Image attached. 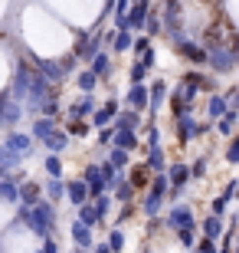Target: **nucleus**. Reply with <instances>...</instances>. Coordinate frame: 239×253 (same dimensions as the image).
<instances>
[{"instance_id":"nucleus-1","label":"nucleus","mask_w":239,"mask_h":253,"mask_svg":"<svg viewBox=\"0 0 239 253\" xmlns=\"http://www.w3.org/2000/svg\"><path fill=\"white\" fill-rule=\"evenodd\" d=\"M10 95H13L23 109H30V115H36L39 105L46 102L49 95H56V85H49L33 66L17 63V69H13V83H10Z\"/></svg>"},{"instance_id":"nucleus-2","label":"nucleus","mask_w":239,"mask_h":253,"mask_svg":"<svg viewBox=\"0 0 239 253\" xmlns=\"http://www.w3.org/2000/svg\"><path fill=\"white\" fill-rule=\"evenodd\" d=\"M17 214H20V220H23L33 234H39V237L53 234V227H56V204H49L46 197H43L39 204H33V207L17 204Z\"/></svg>"},{"instance_id":"nucleus-3","label":"nucleus","mask_w":239,"mask_h":253,"mask_svg":"<svg viewBox=\"0 0 239 253\" xmlns=\"http://www.w3.org/2000/svg\"><path fill=\"white\" fill-rule=\"evenodd\" d=\"M206 49V63L216 76H230L233 69H236V37L230 33V43H213V46H203Z\"/></svg>"},{"instance_id":"nucleus-4","label":"nucleus","mask_w":239,"mask_h":253,"mask_svg":"<svg viewBox=\"0 0 239 253\" xmlns=\"http://www.w3.org/2000/svg\"><path fill=\"white\" fill-rule=\"evenodd\" d=\"M20 119H23V105L10 95V85L0 89V131H13Z\"/></svg>"},{"instance_id":"nucleus-5","label":"nucleus","mask_w":239,"mask_h":253,"mask_svg":"<svg viewBox=\"0 0 239 253\" xmlns=\"http://www.w3.org/2000/svg\"><path fill=\"white\" fill-rule=\"evenodd\" d=\"M213 131V122H197L193 115H177V141L180 145H190V141L203 138Z\"/></svg>"},{"instance_id":"nucleus-6","label":"nucleus","mask_w":239,"mask_h":253,"mask_svg":"<svg viewBox=\"0 0 239 253\" xmlns=\"http://www.w3.org/2000/svg\"><path fill=\"white\" fill-rule=\"evenodd\" d=\"M164 174H167V184H171V191H167V197H180L184 194V188L190 184V165L187 161H174V165H167L164 168Z\"/></svg>"},{"instance_id":"nucleus-7","label":"nucleus","mask_w":239,"mask_h":253,"mask_svg":"<svg viewBox=\"0 0 239 253\" xmlns=\"http://www.w3.org/2000/svg\"><path fill=\"white\" fill-rule=\"evenodd\" d=\"M3 148H10V151H17L20 158L27 161L30 155H33V151H36V141L30 138L27 131H17V128H13V131H3Z\"/></svg>"},{"instance_id":"nucleus-8","label":"nucleus","mask_w":239,"mask_h":253,"mask_svg":"<svg viewBox=\"0 0 239 253\" xmlns=\"http://www.w3.org/2000/svg\"><path fill=\"white\" fill-rule=\"evenodd\" d=\"M171 95V109H174V115H190L193 112V99H197V89H190L187 83H180Z\"/></svg>"},{"instance_id":"nucleus-9","label":"nucleus","mask_w":239,"mask_h":253,"mask_svg":"<svg viewBox=\"0 0 239 253\" xmlns=\"http://www.w3.org/2000/svg\"><path fill=\"white\" fill-rule=\"evenodd\" d=\"M164 224L171 227V230H193V211H190V204L177 201V204L171 207V214H167Z\"/></svg>"},{"instance_id":"nucleus-10","label":"nucleus","mask_w":239,"mask_h":253,"mask_svg":"<svg viewBox=\"0 0 239 253\" xmlns=\"http://www.w3.org/2000/svg\"><path fill=\"white\" fill-rule=\"evenodd\" d=\"M95 53H102V37H89V30H82V33H79V43H75V49H72V56L79 59V63H89Z\"/></svg>"},{"instance_id":"nucleus-11","label":"nucleus","mask_w":239,"mask_h":253,"mask_svg":"<svg viewBox=\"0 0 239 253\" xmlns=\"http://www.w3.org/2000/svg\"><path fill=\"white\" fill-rule=\"evenodd\" d=\"M20 181H23V174H0V201L10 207L20 204Z\"/></svg>"},{"instance_id":"nucleus-12","label":"nucleus","mask_w":239,"mask_h":253,"mask_svg":"<svg viewBox=\"0 0 239 253\" xmlns=\"http://www.w3.org/2000/svg\"><path fill=\"white\" fill-rule=\"evenodd\" d=\"M167 83L164 79H154V83L147 85V112H151V122H154V115L164 109V102H167Z\"/></svg>"},{"instance_id":"nucleus-13","label":"nucleus","mask_w":239,"mask_h":253,"mask_svg":"<svg viewBox=\"0 0 239 253\" xmlns=\"http://www.w3.org/2000/svg\"><path fill=\"white\" fill-rule=\"evenodd\" d=\"M118 99H108V102L105 105H95V112L89 115V125H92V128H105V125H111V119H115V115H118Z\"/></svg>"},{"instance_id":"nucleus-14","label":"nucleus","mask_w":239,"mask_h":253,"mask_svg":"<svg viewBox=\"0 0 239 253\" xmlns=\"http://www.w3.org/2000/svg\"><path fill=\"white\" fill-rule=\"evenodd\" d=\"M79 178H82L85 191H89V201H92V197H99V194H105V181H102V174H99V165H95V161H92V165H85Z\"/></svg>"},{"instance_id":"nucleus-15","label":"nucleus","mask_w":239,"mask_h":253,"mask_svg":"<svg viewBox=\"0 0 239 253\" xmlns=\"http://www.w3.org/2000/svg\"><path fill=\"white\" fill-rule=\"evenodd\" d=\"M174 43H177V53H180V56H187L193 66H203V63H206V49H203L200 43H193V40H184V37L174 40Z\"/></svg>"},{"instance_id":"nucleus-16","label":"nucleus","mask_w":239,"mask_h":253,"mask_svg":"<svg viewBox=\"0 0 239 253\" xmlns=\"http://www.w3.org/2000/svg\"><path fill=\"white\" fill-rule=\"evenodd\" d=\"M95 105H99V102H95V95L92 92H82L72 105H69V119H82V122H89V115L95 112Z\"/></svg>"},{"instance_id":"nucleus-17","label":"nucleus","mask_w":239,"mask_h":253,"mask_svg":"<svg viewBox=\"0 0 239 253\" xmlns=\"http://www.w3.org/2000/svg\"><path fill=\"white\" fill-rule=\"evenodd\" d=\"M121 102H125V109H135V112L144 115V112H147V85H144V83H141V85H131Z\"/></svg>"},{"instance_id":"nucleus-18","label":"nucleus","mask_w":239,"mask_h":253,"mask_svg":"<svg viewBox=\"0 0 239 253\" xmlns=\"http://www.w3.org/2000/svg\"><path fill=\"white\" fill-rule=\"evenodd\" d=\"M36 73L46 79L49 85H59L66 79V73H63V66H59V59H36Z\"/></svg>"},{"instance_id":"nucleus-19","label":"nucleus","mask_w":239,"mask_h":253,"mask_svg":"<svg viewBox=\"0 0 239 253\" xmlns=\"http://www.w3.org/2000/svg\"><path fill=\"white\" fill-rule=\"evenodd\" d=\"M56 128H59V125H56V119H43V115H33V122H30V138L39 145V141L49 138Z\"/></svg>"},{"instance_id":"nucleus-20","label":"nucleus","mask_w":239,"mask_h":253,"mask_svg":"<svg viewBox=\"0 0 239 253\" xmlns=\"http://www.w3.org/2000/svg\"><path fill=\"white\" fill-rule=\"evenodd\" d=\"M89 73L99 79V83H108V76H111V56L102 49V53H95L92 59H89Z\"/></svg>"},{"instance_id":"nucleus-21","label":"nucleus","mask_w":239,"mask_h":253,"mask_svg":"<svg viewBox=\"0 0 239 253\" xmlns=\"http://www.w3.org/2000/svg\"><path fill=\"white\" fill-rule=\"evenodd\" d=\"M108 194H111V201H118V204H131V201H135V188H131V181L125 178L121 171H118V181L111 184Z\"/></svg>"},{"instance_id":"nucleus-22","label":"nucleus","mask_w":239,"mask_h":253,"mask_svg":"<svg viewBox=\"0 0 239 253\" xmlns=\"http://www.w3.org/2000/svg\"><path fill=\"white\" fill-rule=\"evenodd\" d=\"M43 201V188H39L36 181H20V204L23 207H33Z\"/></svg>"},{"instance_id":"nucleus-23","label":"nucleus","mask_w":239,"mask_h":253,"mask_svg":"<svg viewBox=\"0 0 239 253\" xmlns=\"http://www.w3.org/2000/svg\"><path fill=\"white\" fill-rule=\"evenodd\" d=\"M39 145H43L49 155H66V148H69V135H66L63 128H56L53 135H49V138H43Z\"/></svg>"},{"instance_id":"nucleus-24","label":"nucleus","mask_w":239,"mask_h":253,"mask_svg":"<svg viewBox=\"0 0 239 253\" xmlns=\"http://www.w3.org/2000/svg\"><path fill=\"white\" fill-rule=\"evenodd\" d=\"M43 197H46L49 204L59 207V201L66 197V178H46V184H43Z\"/></svg>"},{"instance_id":"nucleus-25","label":"nucleus","mask_w":239,"mask_h":253,"mask_svg":"<svg viewBox=\"0 0 239 253\" xmlns=\"http://www.w3.org/2000/svg\"><path fill=\"white\" fill-rule=\"evenodd\" d=\"M111 125H115V128H131V131H138V128H141V112H135V109H118V115L111 119Z\"/></svg>"},{"instance_id":"nucleus-26","label":"nucleus","mask_w":239,"mask_h":253,"mask_svg":"<svg viewBox=\"0 0 239 253\" xmlns=\"http://www.w3.org/2000/svg\"><path fill=\"white\" fill-rule=\"evenodd\" d=\"M111 145L121 151H135L138 148V131L131 128H115V135H111Z\"/></svg>"},{"instance_id":"nucleus-27","label":"nucleus","mask_w":239,"mask_h":253,"mask_svg":"<svg viewBox=\"0 0 239 253\" xmlns=\"http://www.w3.org/2000/svg\"><path fill=\"white\" fill-rule=\"evenodd\" d=\"M66 201H69L72 207H79V204H85V201H89V191H85L82 178H75V181H66Z\"/></svg>"},{"instance_id":"nucleus-28","label":"nucleus","mask_w":239,"mask_h":253,"mask_svg":"<svg viewBox=\"0 0 239 253\" xmlns=\"http://www.w3.org/2000/svg\"><path fill=\"white\" fill-rule=\"evenodd\" d=\"M236 122H239V112L236 109H226V112L216 119V131H220L223 138H233V135H236Z\"/></svg>"},{"instance_id":"nucleus-29","label":"nucleus","mask_w":239,"mask_h":253,"mask_svg":"<svg viewBox=\"0 0 239 253\" xmlns=\"http://www.w3.org/2000/svg\"><path fill=\"white\" fill-rule=\"evenodd\" d=\"M23 168V158H20L17 151H10L0 145V174H13V171Z\"/></svg>"},{"instance_id":"nucleus-30","label":"nucleus","mask_w":239,"mask_h":253,"mask_svg":"<svg viewBox=\"0 0 239 253\" xmlns=\"http://www.w3.org/2000/svg\"><path fill=\"white\" fill-rule=\"evenodd\" d=\"M147 168L154 171H164L167 168V155H164V145H147V161H144Z\"/></svg>"},{"instance_id":"nucleus-31","label":"nucleus","mask_w":239,"mask_h":253,"mask_svg":"<svg viewBox=\"0 0 239 253\" xmlns=\"http://www.w3.org/2000/svg\"><path fill=\"white\" fill-rule=\"evenodd\" d=\"M105 161H108L115 171H125L131 165V151H121V148H115V145H108V158Z\"/></svg>"},{"instance_id":"nucleus-32","label":"nucleus","mask_w":239,"mask_h":253,"mask_svg":"<svg viewBox=\"0 0 239 253\" xmlns=\"http://www.w3.org/2000/svg\"><path fill=\"white\" fill-rule=\"evenodd\" d=\"M230 105H226V99H223V92H213L210 99H206V115H210V122H216L223 112H226Z\"/></svg>"},{"instance_id":"nucleus-33","label":"nucleus","mask_w":239,"mask_h":253,"mask_svg":"<svg viewBox=\"0 0 239 253\" xmlns=\"http://www.w3.org/2000/svg\"><path fill=\"white\" fill-rule=\"evenodd\" d=\"M147 174H151V168H147V165H138V168H131V174H125V178L131 181V188H135V191H144L147 184H151Z\"/></svg>"},{"instance_id":"nucleus-34","label":"nucleus","mask_w":239,"mask_h":253,"mask_svg":"<svg viewBox=\"0 0 239 253\" xmlns=\"http://www.w3.org/2000/svg\"><path fill=\"white\" fill-rule=\"evenodd\" d=\"M75 220H79V224H85V227H95V224H99V214H95L92 201H85V204L75 207Z\"/></svg>"},{"instance_id":"nucleus-35","label":"nucleus","mask_w":239,"mask_h":253,"mask_svg":"<svg viewBox=\"0 0 239 253\" xmlns=\"http://www.w3.org/2000/svg\"><path fill=\"white\" fill-rule=\"evenodd\" d=\"M63 131L69 135V138H89L92 125H89V122H82V119H69V125H66Z\"/></svg>"},{"instance_id":"nucleus-36","label":"nucleus","mask_w":239,"mask_h":253,"mask_svg":"<svg viewBox=\"0 0 239 253\" xmlns=\"http://www.w3.org/2000/svg\"><path fill=\"white\" fill-rule=\"evenodd\" d=\"M72 240H75V247H92V227H85V224H79V220H75L72 224Z\"/></svg>"},{"instance_id":"nucleus-37","label":"nucleus","mask_w":239,"mask_h":253,"mask_svg":"<svg viewBox=\"0 0 239 253\" xmlns=\"http://www.w3.org/2000/svg\"><path fill=\"white\" fill-rule=\"evenodd\" d=\"M92 207H95V214H99V220H105V217L111 214V207H115V201H111V194L105 191V194L92 197Z\"/></svg>"},{"instance_id":"nucleus-38","label":"nucleus","mask_w":239,"mask_h":253,"mask_svg":"<svg viewBox=\"0 0 239 253\" xmlns=\"http://www.w3.org/2000/svg\"><path fill=\"white\" fill-rule=\"evenodd\" d=\"M203 234H206V240H220L223 237V217H206L203 220Z\"/></svg>"},{"instance_id":"nucleus-39","label":"nucleus","mask_w":239,"mask_h":253,"mask_svg":"<svg viewBox=\"0 0 239 253\" xmlns=\"http://www.w3.org/2000/svg\"><path fill=\"white\" fill-rule=\"evenodd\" d=\"M131 40H135V33L118 30V33H115V40H111V53H131Z\"/></svg>"},{"instance_id":"nucleus-40","label":"nucleus","mask_w":239,"mask_h":253,"mask_svg":"<svg viewBox=\"0 0 239 253\" xmlns=\"http://www.w3.org/2000/svg\"><path fill=\"white\" fill-rule=\"evenodd\" d=\"M75 85H79V92H95L99 79H95L89 69H82V73H75Z\"/></svg>"},{"instance_id":"nucleus-41","label":"nucleus","mask_w":239,"mask_h":253,"mask_svg":"<svg viewBox=\"0 0 239 253\" xmlns=\"http://www.w3.org/2000/svg\"><path fill=\"white\" fill-rule=\"evenodd\" d=\"M43 168H46L49 178H63V155H46Z\"/></svg>"},{"instance_id":"nucleus-42","label":"nucleus","mask_w":239,"mask_h":253,"mask_svg":"<svg viewBox=\"0 0 239 253\" xmlns=\"http://www.w3.org/2000/svg\"><path fill=\"white\" fill-rule=\"evenodd\" d=\"M141 30H147L144 37H157V33H161V13H154V10H147L144 27H141Z\"/></svg>"},{"instance_id":"nucleus-43","label":"nucleus","mask_w":239,"mask_h":253,"mask_svg":"<svg viewBox=\"0 0 239 253\" xmlns=\"http://www.w3.org/2000/svg\"><path fill=\"white\" fill-rule=\"evenodd\" d=\"M36 115H43V119H56V115H59V99H56V95H49L46 102L39 105Z\"/></svg>"},{"instance_id":"nucleus-44","label":"nucleus","mask_w":239,"mask_h":253,"mask_svg":"<svg viewBox=\"0 0 239 253\" xmlns=\"http://www.w3.org/2000/svg\"><path fill=\"white\" fill-rule=\"evenodd\" d=\"M128 79H131V85H141V83L147 79V69H144V66L138 63V59L131 63V69H128Z\"/></svg>"},{"instance_id":"nucleus-45","label":"nucleus","mask_w":239,"mask_h":253,"mask_svg":"<svg viewBox=\"0 0 239 253\" xmlns=\"http://www.w3.org/2000/svg\"><path fill=\"white\" fill-rule=\"evenodd\" d=\"M206 178V158H197L190 165V181H203Z\"/></svg>"},{"instance_id":"nucleus-46","label":"nucleus","mask_w":239,"mask_h":253,"mask_svg":"<svg viewBox=\"0 0 239 253\" xmlns=\"http://www.w3.org/2000/svg\"><path fill=\"white\" fill-rule=\"evenodd\" d=\"M226 207H230L226 197H213V201H210V214L213 217H223V214H226Z\"/></svg>"},{"instance_id":"nucleus-47","label":"nucleus","mask_w":239,"mask_h":253,"mask_svg":"<svg viewBox=\"0 0 239 253\" xmlns=\"http://www.w3.org/2000/svg\"><path fill=\"white\" fill-rule=\"evenodd\" d=\"M226 161H230V165H239V138H236V135L230 138V148H226Z\"/></svg>"},{"instance_id":"nucleus-48","label":"nucleus","mask_w":239,"mask_h":253,"mask_svg":"<svg viewBox=\"0 0 239 253\" xmlns=\"http://www.w3.org/2000/svg\"><path fill=\"white\" fill-rule=\"evenodd\" d=\"M121 247H125V234H121V230H111V237H108V250H111V253H118Z\"/></svg>"},{"instance_id":"nucleus-49","label":"nucleus","mask_w":239,"mask_h":253,"mask_svg":"<svg viewBox=\"0 0 239 253\" xmlns=\"http://www.w3.org/2000/svg\"><path fill=\"white\" fill-rule=\"evenodd\" d=\"M111 135H115V125H105V128H99V145H105V148H108V145H111Z\"/></svg>"},{"instance_id":"nucleus-50","label":"nucleus","mask_w":239,"mask_h":253,"mask_svg":"<svg viewBox=\"0 0 239 253\" xmlns=\"http://www.w3.org/2000/svg\"><path fill=\"white\" fill-rule=\"evenodd\" d=\"M59 66H63V73L69 76V73H75V66H79V59H75L72 53H69V56H63V59H59Z\"/></svg>"},{"instance_id":"nucleus-51","label":"nucleus","mask_w":239,"mask_h":253,"mask_svg":"<svg viewBox=\"0 0 239 253\" xmlns=\"http://www.w3.org/2000/svg\"><path fill=\"white\" fill-rule=\"evenodd\" d=\"M177 237H180V244H184V247H193V244H197L193 230H177Z\"/></svg>"},{"instance_id":"nucleus-52","label":"nucleus","mask_w":239,"mask_h":253,"mask_svg":"<svg viewBox=\"0 0 239 253\" xmlns=\"http://www.w3.org/2000/svg\"><path fill=\"white\" fill-rule=\"evenodd\" d=\"M220 197H226V201H233V197H236V178L226 181V188H223V194H220Z\"/></svg>"},{"instance_id":"nucleus-53","label":"nucleus","mask_w":239,"mask_h":253,"mask_svg":"<svg viewBox=\"0 0 239 253\" xmlns=\"http://www.w3.org/2000/svg\"><path fill=\"white\" fill-rule=\"evenodd\" d=\"M39 253H59V247H56L53 237H43V247H39Z\"/></svg>"},{"instance_id":"nucleus-54","label":"nucleus","mask_w":239,"mask_h":253,"mask_svg":"<svg viewBox=\"0 0 239 253\" xmlns=\"http://www.w3.org/2000/svg\"><path fill=\"white\" fill-rule=\"evenodd\" d=\"M200 253H216V240H206V237H203V244H200Z\"/></svg>"},{"instance_id":"nucleus-55","label":"nucleus","mask_w":239,"mask_h":253,"mask_svg":"<svg viewBox=\"0 0 239 253\" xmlns=\"http://www.w3.org/2000/svg\"><path fill=\"white\" fill-rule=\"evenodd\" d=\"M131 214H135V211H131V204H121V214H118V217H121V220H128V217H131Z\"/></svg>"},{"instance_id":"nucleus-56","label":"nucleus","mask_w":239,"mask_h":253,"mask_svg":"<svg viewBox=\"0 0 239 253\" xmlns=\"http://www.w3.org/2000/svg\"><path fill=\"white\" fill-rule=\"evenodd\" d=\"M95 253H111V250H108V244H99V247H95Z\"/></svg>"},{"instance_id":"nucleus-57","label":"nucleus","mask_w":239,"mask_h":253,"mask_svg":"<svg viewBox=\"0 0 239 253\" xmlns=\"http://www.w3.org/2000/svg\"><path fill=\"white\" fill-rule=\"evenodd\" d=\"M164 3H184V0H164Z\"/></svg>"}]
</instances>
